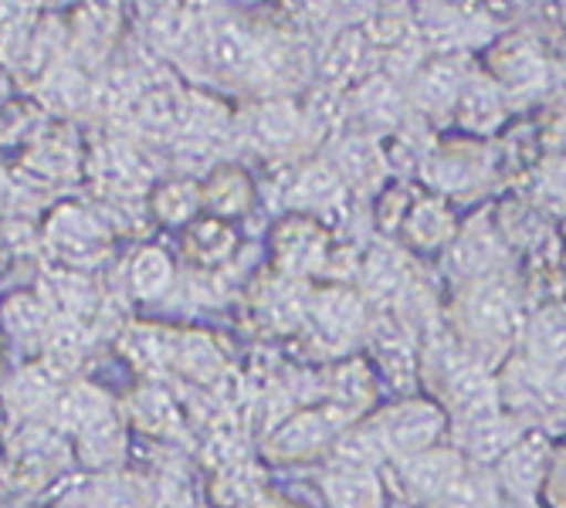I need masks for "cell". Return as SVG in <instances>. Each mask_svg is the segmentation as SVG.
<instances>
[{
    "instance_id": "1",
    "label": "cell",
    "mask_w": 566,
    "mask_h": 508,
    "mask_svg": "<svg viewBox=\"0 0 566 508\" xmlns=\"http://www.w3.org/2000/svg\"><path fill=\"white\" fill-rule=\"evenodd\" d=\"M370 427L384 451H390L397 457H415L421 451H431V444L444 431V417L438 406L410 400V403L394 406V411H387L384 417H377Z\"/></svg>"
},
{
    "instance_id": "2",
    "label": "cell",
    "mask_w": 566,
    "mask_h": 508,
    "mask_svg": "<svg viewBox=\"0 0 566 508\" xmlns=\"http://www.w3.org/2000/svg\"><path fill=\"white\" fill-rule=\"evenodd\" d=\"M502 92H536L546 82V62L539 55V47L526 38L520 41H505L495 51V78H492Z\"/></svg>"
},
{
    "instance_id": "3",
    "label": "cell",
    "mask_w": 566,
    "mask_h": 508,
    "mask_svg": "<svg viewBox=\"0 0 566 508\" xmlns=\"http://www.w3.org/2000/svg\"><path fill=\"white\" fill-rule=\"evenodd\" d=\"M451 113L469 133H492L505 119V92L492 78L469 75V82L461 85L454 98Z\"/></svg>"
},
{
    "instance_id": "4",
    "label": "cell",
    "mask_w": 566,
    "mask_h": 508,
    "mask_svg": "<svg viewBox=\"0 0 566 508\" xmlns=\"http://www.w3.org/2000/svg\"><path fill=\"white\" fill-rule=\"evenodd\" d=\"M461 457L451 451H421L415 457H403V481L410 491H418L421 498L438 501L461 481Z\"/></svg>"
},
{
    "instance_id": "5",
    "label": "cell",
    "mask_w": 566,
    "mask_h": 508,
    "mask_svg": "<svg viewBox=\"0 0 566 508\" xmlns=\"http://www.w3.org/2000/svg\"><path fill=\"white\" fill-rule=\"evenodd\" d=\"M451 400L469 421H485L499 414V390L475 363H454L448 373Z\"/></svg>"
},
{
    "instance_id": "6",
    "label": "cell",
    "mask_w": 566,
    "mask_h": 508,
    "mask_svg": "<svg viewBox=\"0 0 566 508\" xmlns=\"http://www.w3.org/2000/svg\"><path fill=\"white\" fill-rule=\"evenodd\" d=\"M543 465H546V444L543 437H520L505 454H502V478L516 491L520 501H530L543 481Z\"/></svg>"
},
{
    "instance_id": "7",
    "label": "cell",
    "mask_w": 566,
    "mask_h": 508,
    "mask_svg": "<svg viewBox=\"0 0 566 508\" xmlns=\"http://www.w3.org/2000/svg\"><path fill=\"white\" fill-rule=\"evenodd\" d=\"M469 316H472V329L475 332H482V336H505L509 326H516V295H512L502 282L489 278L469 298Z\"/></svg>"
},
{
    "instance_id": "8",
    "label": "cell",
    "mask_w": 566,
    "mask_h": 508,
    "mask_svg": "<svg viewBox=\"0 0 566 508\" xmlns=\"http://www.w3.org/2000/svg\"><path fill=\"white\" fill-rule=\"evenodd\" d=\"M279 258L289 272H316L326 258V231L316 221H292L279 231Z\"/></svg>"
},
{
    "instance_id": "9",
    "label": "cell",
    "mask_w": 566,
    "mask_h": 508,
    "mask_svg": "<svg viewBox=\"0 0 566 508\" xmlns=\"http://www.w3.org/2000/svg\"><path fill=\"white\" fill-rule=\"evenodd\" d=\"M526 349H530V360L539 370H563L566 367V309L559 305H549L543 309L530 332H526Z\"/></svg>"
},
{
    "instance_id": "10",
    "label": "cell",
    "mask_w": 566,
    "mask_h": 508,
    "mask_svg": "<svg viewBox=\"0 0 566 508\" xmlns=\"http://www.w3.org/2000/svg\"><path fill=\"white\" fill-rule=\"evenodd\" d=\"M465 82H469V75L458 59H434L428 68H421V75L415 82V98L424 109H451Z\"/></svg>"
},
{
    "instance_id": "11",
    "label": "cell",
    "mask_w": 566,
    "mask_h": 508,
    "mask_svg": "<svg viewBox=\"0 0 566 508\" xmlns=\"http://www.w3.org/2000/svg\"><path fill=\"white\" fill-rule=\"evenodd\" d=\"M313 313H316L319 336H326L329 342H343L364 326V305L356 301V295L339 292V288L323 292V298H316L313 305Z\"/></svg>"
},
{
    "instance_id": "12",
    "label": "cell",
    "mask_w": 566,
    "mask_h": 508,
    "mask_svg": "<svg viewBox=\"0 0 566 508\" xmlns=\"http://www.w3.org/2000/svg\"><path fill=\"white\" fill-rule=\"evenodd\" d=\"M292 200L302 203V208H319V211H329V208H339L346 200V180L336 167H308L295 177L292 183Z\"/></svg>"
},
{
    "instance_id": "13",
    "label": "cell",
    "mask_w": 566,
    "mask_h": 508,
    "mask_svg": "<svg viewBox=\"0 0 566 508\" xmlns=\"http://www.w3.org/2000/svg\"><path fill=\"white\" fill-rule=\"evenodd\" d=\"M326 491L336 508H380V481L370 468H346L326 475Z\"/></svg>"
},
{
    "instance_id": "14",
    "label": "cell",
    "mask_w": 566,
    "mask_h": 508,
    "mask_svg": "<svg viewBox=\"0 0 566 508\" xmlns=\"http://www.w3.org/2000/svg\"><path fill=\"white\" fill-rule=\"evenodd\" d=\"M482 177V157L469 146L438 149L428 160V180H434L441 190H469Z\"/></svg>"
},
{
    "instance_id": "15",
    "label": "cell",
    "mask_w": 566,
    "mask_h": 508,
    "mask_svg": "<svg viewBox=\"0 0 566 508\" xmlns=\"http://www.w3.org/2000/svg\"><path fill=\"white\" fill-rule=\"evenodd\" d=\"M336 414H346V411L339 406V411H313V414H302V417H295V421L279 434V441L289 444L295 454L316 451V447H323V444L336 434V427L343 424Z\"/></svg>"
},
{
    "instance_id": "16",
    "label": "cell",
    "mask_w": 566,
    "mask_h": 508,
    "mask_svg": "<svg viewBox=\"0 0 566 508\" xmlns=\"http://www.w3.org/2000/svg\"><path fill=\"white\" fill-rule=\"evenodd\" d=\"M403 234L415 247H434L451 234V218L438 200H421L403 221Z\"/></svg>"
},
{
    "instance_id": "17",
    "label": "cell",
    "mask_w": 566,
    "mask_h": 508,
    "mask_svg": "<svg viewBox=\"0 0 566 508\" xmlns=\"http://www.w3.org/2000/svg\"><path fill=\"white\" fill-rule=\"evenodd\" d=\"M465 444L475 457L485 462V457H499L516 444V427L505 424L499 414L485 417V421H469V441Z\"/></svg>"
},
{
    "instance_id": "18",
    "label": "cell",
    "mask_w": 566,
    "mask_h": 508,
    "mask_svg": "<svg viewBox=\"0 0 566 508\" xmlns=\"http://www.w3.org/2000/svg\"><path fill=\"white\" fill-rule=\"evenodd\" d=\"M400 109H403V95L394 82L370 78L364 88H359V113L370 116L374 123L387 126V123L400 119Z\"/></svg>"
},
{
    "instance_id": "19",
    "label": "cell",
    "mask_w": 566,
    "mask_h": 508,
    "mask_svg": "<svg viewBox=\"0 0 566 508\" xmlns=\"http://www.w3.org/2000/svg\"><path fill=\"white\" fill-rule=\"evenodd\" d=\"M343 180L356 183V187H370L374 180H380V152L377 146L364 142V139H349L343 146Z\"/></svg>"
},
{
    "instance_id": "20",
    "label": "cell",
    "mask_w": 566,
    "mask_h": 508,
    "mask_svg": "<svg viewBox=\"0 0 566 508\" xmlns=\"http://www.w3.org/2000/svg\"><path fill=\"white\" fill-rule=\"evenodd\" d=\"M434 508H502L495 485L479 475H461V481L434 501Z\"/></svg>"
},
{
    "instance_id": "21",
    "label": "cell",
    "mask_w": 566,
    "mask_h": 508,
    "mask_svg": "<svg viewBox=\"0 0 566 508\" xmlns=\"http://www.w3.org/2000/svg\"><path fill=\"white\" fill-rule=\"evenodd\" d=\"M364 47H367V38L359 31H343L333 44H329V55H326V72L329 78L343 82L356 72L359 59H364Z\"/></svg>"
},
{
    "instance_id": "22",
    "label": "cell",
    "mask_w": 566,
    "mask_h": 508,
    "mask_svg": "<svg viewBox=\"0 0 566 508\" xmlns=\"http://www.w3.org/2000/svg\"><path fill=\"white\" fill-rule=\"evenodd\" d=\"M298 133V113L289 106V102H272L259 113V139L269 146H285L292 136Z\"/></svg>"
},
{
    "instance_id": "23",
    "label": "cell",
    "mask_w": 566,
    "mask_h": 508,
    "mask_svg": "<svg viewBox=\"0 0 566 508\" xmlns=\"http://www.w3.org/2000/svg\"><path fill=\"white\" fill-rule=\"evenodd\" d=\"M133 275H136V292L139 295H157L170 282V265H167V258L160 251H146V254H139Z\"/></svg>"
},
{
    "instance_id": "24",
    "label": "cell",
    "mask_w": 566,
    "mask_h": 508,
    "mask_svg": "<svg viewBox=\"0 0 566 508\" xmlns=\"http://www.w3.org/2000/svg\"><path fill=\"white\" fill-rule=\"evenodd\" d=\"M333 4H339L343 11H356V14H370L377 0H333Z\"/></svg>"
},
{
    "instance_id": "25",
    "label": "cell",
    "mask_w": 566,
    "mask_h": 508,
    "mask_svg": "<svg viewBox=\"0 0 566 508\" xmlns=\"http://www.w3.org/2000/svg\"><path fill=\"white\" fill-rule=\"evenodd\" d=\"M553 491H556V498H559L563 508H566V462L553 472Z\"/></svg>"
},
{
    "instance_id": "26",
    "label": "cell",
    "mask_w": 566,
    "mask_h": 508,
    "mask_svg": "<svg viewBox=\"0 0 566 508\" xmlns=\"http://www.w3.org/2000/svg\"><path fill=\"white\" fill-rule=\"evenodd\" d=\"M516 508H533V505H530V501H520V505H516Z\"/></svg>"
},
{
    "instance_id": "27",
    "label": "cell",
    "mask_w": 566,
    "mask_h": 508,
    "mask_svg": "<svg viewBox=\"0 0 566 508\" xmlns=\"http://www.w3.org/2000/svg\"><path fill=\"white\" fill-rule=\"evenodd\" d=\"M272 508H282V505H272Z\"/></svg>"
}]
</instances>
